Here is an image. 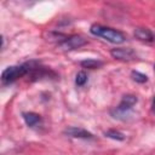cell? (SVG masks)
I'll use <instances>...</instances> for the list:
<instances>
[{"mask_svg":"<svg viewBox=\"0 0 155 155\" xmlns=\"http://www.w3.org/2000/svg\"><path fill=\"white\" fill-rule=\"evenodd\" d=\"M90 31H91V34L99 36V38H103L104 40L113 42V44H122L126 40L125 35L121 31L113 29V28H109V27L101 25V24H92L90 28Z\"/></svg>","mask_w":155,"mask_h":155,"instance_id":"obj_1","label":"cell"},{"mask_svg":"<svg viewBox=\"0 0 155 155\" xmlns=\"http://www.w3.org/2000/svg\"><path fill=\"white\" fill-rule=\"evenodd\" d=\"M29 71V67L28 64H22V65H11L7 67L2 74H1V82L4 85H10L13 81H16L17 79L27 75Z\"/></svg>","mask_w":155,"mask_h":155,"instance_id":"obj_2","label":"cell"},{"mask_svg":"<svg viewBox=\"0 0 155 155\" xmlns=\"http://www.w3.org/2000/svg\"><path fill=\"white\" fill-rule=\"evenodd\" d=\"M138 102V98L134 94H125L120 102V104L111 110V115L115 119H125L124 116L133 108V105Z\"/></svg>","mask_w":155,"mask_h":155,"instance_id":"obj_3","label":"cell"},{"mask_svg":"<svg viewBox=\"0 0 155 155\" xmlns=\"http://www.w3.org/2000/svg\"><path fill=\"white\" fill-rule=\"evenodd\" d=\"M86 44H87V40L85 38L80 35H71V36H68L62 44H59L58 47L63 51H71V50L80 48Z\"/></svg>","mask_w":155,"mask_h":155,"instance_id":"obj_4","label":"cell"},{"mask_svg":"<svg viewBox=\"0 0 155 155\" xmlns=\"http://www.w3.org/2000/svg\"><path fill=\"white\" fill-rule=\"evenodd\" d=\"M110 54H111L113 58H115V59H117V61H126V62L133 61V59L137 57L136 52H134L132 48H130V47H117V48H113V50L110 51Z\"/></svg>","mask_w":155,"mask_h":155,"instance_id":"obj_5","label":"cell"},{"mask_svg":"<svg viewBox=\"0 0 155 155\" xmlns=\"http://www.w3.org/2000/svg\"><path fill=\"white\" fill-rule=\"evenodd\" d=\"M64 134L73 137V138H84V139H91L93 138V134L81 127H75V126H70L67 127L64 130Z\"/></svg>","mask_w":155,"mask_h":155,"instance_id":"obj_6","label":"cell"},{"mask_svg":"<svg viewBox=\"0 0 155 155\" xmlns=\"http://www.w3.org/2000/svg\"><path fill=\"white\" fill-rule=\"evenodd\" d=\"M134 36L140 40V41H145V42H153L155 40V35L154 33L148 29V28H144V27H139V28H136L134 29Z\"/></svg>","mask_w":155,"mask_h":155,"instance_id":"obj_7","label":"cell"},{"mask_svg":"<svg viewBox=\"0 0 155 155\" xmlns=\"http://www.w3.org/2000/svg\"><path fill=\"white\" fill-rule=\"evenodd\" d=\"M22 116H23V119H24V122H25L29 127H34V126H36V125H39V124L41 122V117H40V115L36 114V113H31V111H29V113H23Z\"/></svg>","mask_w":155,"mask_h":155,"instance_id":"obj_8","label":"cell"},{"mask_svg":"<svg viewBox=\"0 0 155 155\" xmlns=\"http://www.w3.org/2000/svg\"><path fill=\"white\" fill-rule=\"evenodd\" d=\"M80 64H81L82 68L97 69V68H99V67L103 65V62L102 61H98V59H85V61H81Z\"/></svg>","mask_w":155,"mask_h":155,"instance_id":"obj_9","label":"cell"},{"mask_svg":"<svg viewBox=\"0 0 155 155\" xmlns=\"http://www.w3.org/2000/svg\"><path fill=\"white\" fill-rule=\"evenodd\" d=\"M104 134H105V137L111 138V139H115V140H124L125 139V134L122 132L117 131V130H114V128L105 131Z\"/></svg>","mask_w":155,"mask_h":155,"instance_id":"obj_10","label":"cell"},{"mask_svg":"<svg viewBox=\"0 0 155 155\" xmlns=\"http://www.w3.org/2000/svg\"><path fill=\"white\" fill-rule=\"evenodd\" d=\"M131 76H132V79H133L136 82H138V84H144V82L148 80V78H147L145 74H143V73H140V71H137V70H133V71L131 73Z\"/></svg>","mask_w":155,"mask_h":155,"instance_id":"obj_11","label":"cell"},{"mask_svg":"<svg viewBox=\"0 0 155 155\" xmlns=\"http://www.w3.org/2000/svg\"><path fill=\"white\" fill-rule=\"evenodd\" d=\"M86 81H87V75H86V73L85 71H79L78 74H76V76H75V84H76V86H84L85 84H86Z\"/></svg>","mask_w":155,"mask_h":155,"instance_id":"obj_12","label":"cell"},{"mask_svg":"<svg viewBox=\"0 0 155 155\" xmlns=\"http://www.w3.org/2000/svg\"><path fill=\"white\" fill-rule=\"evenodd\" d=\"M151 110H153V113H155V96H154V98H153V104H151Z\"/></svg>","mask_w":155,"mask_h":155,"instance_id":"obj_13","label":"cell"},{"mask_svg":"<svg viewBox=\"0 0 155 155\" xmlns=\"http://www.w3.org/2000/svg\"><path fill=\"white\" fill-rule=\"evenodd\" d=\"M154 68H155V65H154Z\"/></svg>","mask_w":155,"mask_h":155,"instance_id":"obj_14","label":"cell"}]
</instances>
